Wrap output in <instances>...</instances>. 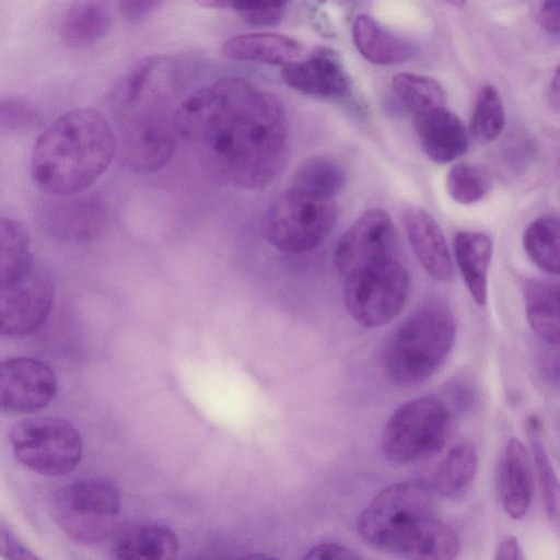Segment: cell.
<instances>
[{
  "mask_svg": "<svg viewBox=\"0 0 560 560\" xmlns=\"http://www.w3.org/2000/svg\"><path fill=\"white\" fill-rule=\"evenodd\" d=\"M174 126L198 160L224 183L259 190L281 173L289 125L281 102L242 78H221L186 96Z\"/></svg>",
  "mask_w": 560,
  "mask_h": 560,
  "instance_id": "obj_1",
  "label": "cell"
},
{
  "mask_svg": "<svg viewBox=\"0 0 560 560\" xmlns=\"http://www.w3.org/2000/svg\"><path fill=\"white\" fill-rule=\"evenodd\" d=\"M334 262L342 280L345 306L358 324L381 327L401 312L409 273L386 211L374 208L363 212L337 242Z\"/></svg>",
  "mask_w": 560,
  "mask_h": 560,
  "instance_id": "obj_2",
  "label": "cell"
},
{
  "mask_svg": "<svg viewBox=\"0 0 560 560\" xmlns=\"http://www.w3.org/2000/svg\"><path fill=\"white\" fill-rule=\"evenodd\" d=\"M357 532L369 546L411 560H448L459 540L434 512L431 487L406 480L380 491L359 514Z\"/></svg>",
  "mask_w": 560,
  "mask_h": 560,
  "instance_id": "obj_3",
  "label": "cell"
},
{
  "mask_svg": "<svg viewBox=\"0 0 560 560\" xmlns=\"http://www.w3.org/2000/svg\"><path fill=\"white\" fill-rule=\"evenodd\" d=\"M116 139L108 120L94 108L68 110L38 137L31 155V174L50 196L84 192L109 166Z\"/></svg>",
  "mask_w": 560,
  "mask_h": 560,
  "instance_id": "obj_4",
  "label": "cell"
},
{
  "mask_svg": "<svg viewBox=\"0 0 560 560\" xmlns=\"http://www.w3.org/2000/svg\"><path fill=\"white\" fill-rule=\"evenodd\" d=\"M456 322L441 299L425 301L397 326L383 348V368L398 386L423 383L445 362L455 341Z\"/></svg>",
  "mask_w": 560,
  "mask_h": 560,
  "instance_id": "obj_5",
  "label": "cell"
},
{
  "mask_svg": "<svg viewBox=\"0 0 560 560\" xmlns=\"http://www.w3.org/2000/svg\"><path fill=\"white\" fill-rule=\"evenodd\" d=\"M335 199L290 186L265 210L261 233L280 252L302 254L317 247L337 220Z\"/></svg>",
  "mask_w": 560,
  "mask_h": 560,
  "instance_id": "obj_6",
  "label": "cell"
},
{
  "mask_svg": "<svg viewBox=\"0 0 560 560\" xmlns=\"http://www.w3.org/2000/svg\"><path fill=\"white\" fill-rule=\"evenodd\" d=\"M50 275L32 253L0 260V330L9 337L34 332L54 302Z\"/></svg>",
  "mask_w": 560,
  "mask_h": 560,
  "instance_id": "obj_7",
  "label": "cell"
},
{
  "mask_svg": "<svg viewBox=\"0 0 560 560\" xmlns=\"http://www.w3.org/2000/svg\"><path fill=\"white\" fill-rule=\"evenodd\" d=\"M57 525L73 540L97 544L117 527L120 495L113 482L90 477L60 488L50 500Z\"/></svg>",
  "mask_w": 560,
  "mask_h": 560,
  "instance_id": "obj_8",
  "label": "cell"
},
{
  "mask_svg": "<svg viewBox=\"0 0 560 560\" xmlns=\"http://www.w3.org/2000/svg\"><path fill=\"white\" fill-rule=\"evenodd\" d=\"M452 421L450 408L436 397L409 400L388 419L382 435L383 453L400 465L431 457L446 444Z\"/></svg>",
  "mask_w": 560,
  "mask_h": 560,
  "instance_id": "obj_9",
  "label": "cell"
},
{
  "mask_svg": "<svg viewBox=\"0 0 560 560\" xmlns=\"http://www.w3.org/2000/svg\"><path fill=\"white\" fill-rule=\"evenodd\" d=\"M15 457L24 466L45 476H63L79 465L83 444L75 428L52 417L25 419L10 433Z\"/></svg>",
  "mask_w": 560,
  "mask_h": 560,
  "instance_id": "obj_10",
  "label": "cell"
},
{
  "mask_svg": "<svg viewBox=\"0 0 560 560\" xmlns=\"http://www.w3.org/2000/svg\"><path fill=\"white\" fill-rule=\"evenodd\" d=\"M57 387L55 372L38 359L19 357L1 363L0 402L4 411H38L52 400Z\"/></svg>",
  "mask_w": 560,
  "mask_h": 560,
  "instance_id": "obj_11",
  "label": "cell"
},
{
  "mask_svg": "<svg viewBox=\"0 0 560 560\" xmlns=\"http://www.w3.org/2000/svg\"><path fill=\"white\" fill-rule=\"evenodd\" d=\"M82 194L51 196L54 199L46 202L40 212L47 233L65 242L85 243L103 231L107 220L105 205L95 196Z\"/></svg>",
  "mask_w": 560,
  "mask_h": 560,
  "instance_id": "obj_12",
  "label": "cell"
},
{
  "mask_svg": "<svg viewBox=\"0 0 560 560\" xmlns=\"http://www.w3.org/2000/svg\"><path fill=\"white\" fill-rule=\"evenodd\" d=\"M281 77L291 89L322 98H345L352 89L341 57L328 47H318L306 59L282 66Z\"/></svg>",
  "mask_w": 560,
  "mask_h": 560,
  "instance_id": "obj_13",
  "label": "cell"
},
{
  "mask_svg": "<svg viewBox=\"0 0 560 560\" xmlns=\"http://www.w3.org/2000/svg\"><path fill=\"white\" fill-rule=\"evenodd\" d=\"M175 126L161 120L139 119L121 136V158L135 171L154 172L171 160L175 149Z\"/></svg>",
  "mask_w": 560,
  "mask_h": 560,
  "instance_id": "obj_14",
  "label": "cell"
},
{
  "mask_svg": "<svg viewBox=\"0 0 560 560\" xmlns=\"http://www.w3.org/2000/svg\"><path fill=\"white\" fill-rule=\"evenodd\" d=\"M406 233L422 268L436 281L446 282L453 277V262L445 236L425 210L408 207L402 213Z\"/></svg>",
  "mask_w": 560,
  "mask_h": 560,
  "instance_id": "obj_15",
  "label": "cell"
},
{
  "mask_svg": "<svg viewBox=\"0 0 560 560\" xmlns=\"http://www.w3.org/2000/svg\"><path fill=\"white\" fill-rule=\"evenodd\" d=\"M423 152L436 163H448L468 149V133L460 118L446 106L413 116Z\"/></svg>",
  "mask_w": 560,
  "mask_h": 560,
  "instance_id": "obj_16",
  "label": "cell"
},
{
  "mask_svg": "<svg viewBox=\"0 0 560 560\" xmlns=\"http://www.w3.org/2000/svg\"><path fill=\"white\" fill-rule=\"evenodd\" d=\"M500 498L505 513L513 520L523 518L533 498V475L524 444L512 438L505 447L500 475Z\"/></svg>",
  "mask_w": 560,
  "mask_h": 560,
  "instance_id": "obj_17",
  "label": "cell"
},
{
  "mask_svg": "<svg viewBox=\"0 0 560 560\" xmlns=\"http://www.w3.org/2000/svg\"><path fill=\"white\" fill-rule=\"evenodd\" d=\"M301 44L292 37L276 33H248L233 36L221 47V55L233 61L262 62L285 66L298 60Z\"/></svg>",
  "mask_w": 560,
  "mask_h": 560,
  "instance_id": "obj_18",
  "label": "cell"
},
{
  "mask_svg": "<svg viewBox=\"0 0 560 560\" xmlns=\"http://www.w3.org/2000/svg\"><path fill=\"white\" fill-rule=\"evenodd\" d=\"M454 253L471 299L479 306L486 305L492 256L490 236L483 232L459 231L454 238Z\"/></svg>",
  "mask_w": 560,
  "mask_h": 560,
  "instance_id": "obj_19",
  "label": "cell"
},
{
  "mask_svg": "<svg viewBox=\"0 0 560 560\" xmlns=\"http://www.w3.org/2000/svg\"><path fill=\"white\" fill-rule=\"evenodd\" d=\"M179 541L166 525L144 523L133 525L114 540L112 555L117 559L166 560L176 557Z\"/></svg>",
  "mask_w": 560,
  "mask_h": 560,
  "instance_id": "obj_20",
  "label": "cell"
},
{
  "mask_svg": "<svg viewBox=\"0 0 560 560\" xmlns=\"http://www.w3.org/2000/svg\"><path fill=\"white\" fill-rule=\"evenodd\" d=\"M352 39L360 55L374 65L401 63L415 54L412 45L407 39L393 33L368 14L355 18L352 25Z\"/></svg>",
  "mask_w": 560,
  "mask_h": 560,
  "instance_id": "obj_21",
  "label": "cell"
},
{
  "mask_svg": "<svg viewBox=\"0 0 560 560\" xmlns=\"http://www.w3.org/2000/svg\"><path fill=\"white\" fill-rule=\"evenodd\" d=\"M112 25L109 0H72L66 10L60 35L73 47H84L102 39Z\"/></svg>",
  "mask_w": 560,
  "mask_h": 560,
  "instance_id": "obj_22",
  "label": "cell"
},
{
  "mask_svg": "<svg viewBox=\"0 0 560 560\" xmlns=\"http://www.w3.org/2000/svg\"><path fill=\"white\" fill-rule=\"evenodd\" d=\"M532 330L545 341L560 345V283L532 281L524 292Z\"/></svg>",
  "mask_w": 560,
  "mask_h": 560,
  "instance_id": "obj_23",
  "label": "cell"
},
{
  "mask_svg": "<svg viewBox=\"0 0 560 560\" xmlns=\"http://www.w3.org/2000/svg\"><path fill=\"white\" fill-rule=\"evenodd\" d=\"M478 467V456L470 442L453 445L433 477V489L445 498L460 497L472 482Z\"/></svg>",
  "mask_w": 560,
  "mask_h": 560,
  "instance_id": "obj_24",
  "label": "cell"
},
{
  "mask_svg": "<svg viewBox=\"0 0 560 560\" xmlns=\"http://www.w3.org/2000/svg\"><path fill=\"white\" fill-rule=\"evenodd\" d=\"M523 247L540 270L560 276V217L544 215L532 221L524 231Z\"/></svg>",
  "mask_w": 560,
  "mask_h": 560,
  "instance_id": "obj_25",
  "label": "cell"
},
{
  "mask_svg": "<svg viewBox=\"0 0 560 560\" xmlns=\"http://www.w3.org/2000/svg\"><path fill=\"white\" fill-rule=\"evenodd\" d=\"M346 182V171L340 163L326 155H314L299 164L292 175L291 186L335 199Z\"/></svg>",
  "mask_w": 560,
  "mask_h": 560,
  "instance_id": "obj_26",
  "label": "cell"
},
{
  "mask_svg": "<svg viewBox=\"0 0 560 560\" xmlns=\"http://www.w3.org/2000/svg\"><path fill=\"white\" fill-rule=\"evenodd\" d=\"M527 435L534 456L545 511L552 526L560 535V480L541 439L540 423L534 416L528 419Z\"/></svg>",
  "mask_w": 560,
  "mask_h": 560,
  "instance_id": "obj_27",
  "label": "cell"
},
{
  "mask_svg": "<svg viewBox=\"0 0 560 560\" xmlns=\"http://www.w3.org/2000/svg\"><path fill=\"white\" fill-rule=\"evenodd\" d=\"M392 86L412 116L446 106L445 91L433 78L401 72L393 77Z\"/></svg>",
  "mask_w": 560,
  "mask_h": 560,
  "instance_id": "obj_28",
  "label": "cell"
},
{
  "mask_svg": "<svg viewBox=\"0 0 560 560\" xmlns=\"http://www.w3.org/2000/svg\"><path fill=\"white\" fill-rule=\"evenodd\" d=\"M505 126V113L498 90L491 85H483L477 96L469 131L480 143L495 140Z\"/></svg>",
  "mask_w": 560,
  "mask_h": 560,
  "instance_id": "obj_29",
  "label": "cell"
},
{
  "mask_svg": "<svg viewBox=\"0 0 560 560\" xmlns=\"http://www.w3.org/2000/svg\"><path fill=\"white\" fill-rule=\"evenodd\" d=\"M492 185L491 175L481 165L459 163L454 165L446 177V190L457 203L468 206L481 200Z\"/></svg>",
  "mask_w": 560,
  "mask_h": 560,
  "instance_id": "obj_30",
  "label": "cell"
},
{
  "mask_svg": "<svg viewBox=\"0 0 560 560\" xmlns=\"http://www.w3.org/2000/svg\"><path fill=\"white\" fill-rule=\"evenodd\" d=\"M203 8L230 9L237 11L243 19L257 26L277 24L283 15L284 8L291 0H195Z\"/></svg>",
  "mask_w": 560,
  "mask_h": 560,
  "instance_id": "obj_31",
  "label": "cell"
},
{
  "mask_svg": "<svg viewBox=\"0 0 560 560\" xmlns=\"http://www.w3.org/2000/svg\"><path fill=\"white\" fill-rule=\"evenodd\" d=\"M1 127L9 130L32 128L38 121L36 110L26 102L7 98L1 102Z\"/></svg>",
  "mask_w": 560,
  "mask_h": 560,
  "instance_id": "obj_32",
  "label": "cell"
},
{
  "mask_svg": "<svg viewBox=\"0 0 560 560\" xmlns=\"http://www.w3.org/2000/svg\"><path fill=\"white\" fill-rule=\"evenodd\" d=\"M164 0H117L120 13L130 22H138L154 12Z\"/></svg>",
  "mask_w": 560,
  "mask_h": 560,
  "instance_id": "obj_33",
  "label": "cell"
},
{
  "mask_svg": "<svg viewBox=\"0 0 560 560\" xmlns=\"http://www.w3.org/2000/svg\"><path fill=\"white\" fill-rule=\"evenodd\" d=\"M304 559L354 560L359 559L351 549L336 542H322L312 547Z\"/></svg>",
  "mask_w": 560,
  "mask_h": 560,
  "instance_id": "obj_34",
  "label": "cell"
},
{
  "mask_svg": "<svg viewBox=\"0 0 560 560\" xmlns=\"http://www.w3.org/2000/svg\"><path fill=\"white\" fill-rule=\"evenodd\" d=\"M537 18L544 30L560 34V0H541Z\"/></svg>",
  "mask_w": 560,
  "mask_h": 560,
  "instance_id": "obj_35",
  "label": "cell"
},
{
  "mask_svg": "<svg viewBox=\"0 0 560 560\" xmlns=\"http://www.w3.org/2000/svg\"><path fill=\"white\" fill-rule=\"evenodd\" d=\"M1 551L7 558L12 559H34L30 551H27L21 542L18 541L15 536L1 525Z\"/></svg>",
  "mask_w": 560,
  "mask_h": 560,
  "instance_id": "obj_36",
  "label": "cell"
},
{
  "mask_svg": "<svg viewBox=\"0 0 560 560\" xmlns=\"http://www.w3.org/2000/svg\"><path fill=\"white\" fill-rule=\"evenodd\" d=\"M497 560H523L522 547L515 536H505L497 545L494 550Z\"/></svg>",
  "mask_w": 560,
  "mask_h": 560,
  "instance_id": "obj_37",
  "label": "cell"
},
{
  "mask_svg": "<svg viewBox=\"0 0 560 560\" xmlns=\"http://www.w3.org/2000/svg\"><path fill=\"white\" fill-rule=\"evenodd\" d=\"M548 102L550 107L560 113V66L556 69L548 89Z\"/></svg>",
  "mask_w": 560,
  "mask_h": 560,
  "instance_id": "obj_38",
  "label": "cell"
},
{
  "mask_svg": "<svg viewBox=\"0 0 560 560\" xmlns=\"http://www.w3.org/2000/svg\"><path fill=\"white\" fill-rule=\"evenodd\" d=\"M446 1L454 7L462 8L465 4L466 0H446Z\"/></svg>",
  "mask_w": 560,
  "mask_h": 560,
  "instance_id": "obj_39",
  "label": "cell"
},
{
  "mask_svg": "<svg viewBox=\"0 0 560 560\" xmlns=\"http://www.w3.org/2000/svg\"><path fill=\"white\" fill-rule=\"evenodd\" d=\"M559 165H560V158H559Z\"/></svg>",
  "mask_w": 560,
  "mask_h": 560,
  "instance_id": "obj_40",
  "label": "cell"
}]
</instances>
